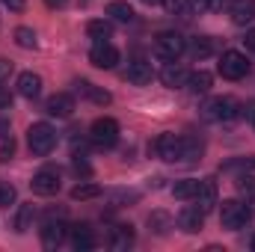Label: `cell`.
<instances>
[{
  "instance_id": "6da1fadb",
  "label": "cell",
  "mask_w": 255,
  "mask_h": 252,
  "mask_svg": "<svg viewBox=\"0 0 255 252\" xmlns=\"http://www.w3.org/2000/svg\"><path fill=\"white\" fill-rule=\"evenodd\" d=\"M151 151L166 160V163H190L202 154V142L193 136H175V133H160L151 142Z\"/></svg>"
},
{
  "instance_id": "7a4b0ae2",
  "label": "cell",
  "mask_w": 255,
  "mask_h": 252,
  "mask_svg": "<svg viewBox=\"0 0 255 252\" xmlns=\"http://www.w3.org/2000/svg\"><path fill=\"white\" fill-rule=\"evenodd\" d=\"M250 220H253V208H250L247 202H241V199H229V202L220 205V223H223V229L238 232V229H244Z\"/></svg>"
},
{
  "instance_id": "3957f363",
  "label": "cell",
  "mask_w": 255,
  "mask_h": 252,
  "mask_svg": "<svg viewBox=\"0 0 255 252\" xmlns=\"http://www.w3.org/2000/svg\"><path fill=\"white\" fill-rule=\"evenodd\" d=\"M54 145H57V130L48 125V122H36V125H30V130H27V148H30L36 157L51 154Z\"/></svg>"
},
{
  "instance_id": "277c9868",
  "label": "cell",
  "mask_w": 255,
  "mask_h": 252,
  "mask_svg": "<svg viewBox=\"0 0 255 252\" xmlns=\"http://www.w3.org/2000/svg\"><path fill=\"white\" fill-rule=\"evenodd\" d=\"M184 51H187V39L178 36V33H160V36L154 39V54H157L163 63H175Z\"/></svg>"
},
{
  "instance_id": "5b68a950",
  "label": "cell",
  "mask_w": 255,
  "mask_h": 252,
  "mask_svg": "<svg viewBox=\"0 0 255 252\" xmlns=\"http://www.w3.org/2000/svg\"><path fill=\"white\" fill-rule=\"evenodd\" d=\"M235 116H241V104L229 95H220V98H211L205 104V119L211 122H232Z\"/></svg>"
},
{
  "instance_id": "8992f818",
  "label": "cell",
  "mask_w": 255,
  "mask_h": 252,
  "mask_svg": "<svg viewBox=\"0 0 255 252\" xmlns=\"http://www.w3.org/2000/svg\"><path fill=\"white\" fill-rule=\"evenodd\" d=\"M89 136H92L95 145H101V148H113V145L119 142V122L110 119V116H101V119L92 122Z\"/></svg>"
},
{
  "instance_id": "52a82bcc",
  "label": "cell",
  "mask_w": 255,
  "mask_h": 252,
  "mask_svg": "<svg viewBox=\"0 0 255 252\" xmlns=\"http://www.w3.org/2000/svg\"><path fill=\"white\" fill-rule=\"evenodd\" d=\"M220 74L226 77V80H241V77H247L250 74V60L241 54V51H226L223 57H220Z\"/></svg>"
},
{
  "instance_id": "ba28073f",
  "label": "cell",
  "mask_w": 255,
  "mask_h": 252,
  "mask_svg": "<svg viewBox=\"0 0 255 252\" xmlns=\"http://www.w3.org/2000/svg\"><path fill=\"white\" fill-rule=\"evenodd\" d=\"M30 187H33V193H39V196H57L60 187H63V181H60V172L54 166H45V169H39L33 175Z\"/></svg>"
},
{
  "instance_id": "9c48e42d",
  "label": "cell",
  "mask_w": 255,
  "mask_h": 252,
  "mask_svg": "<svg viewBox=\"0 0 255 252\" xmlns=\"http://www.w3.org/2000/svg\"><path fill=\"white\" fill-rule=\"evenodd\" d=\"M89 63L95 65V68L110 71V68H116V63H119V51L110 42H95V48L89 51Z\"/></svg>"
},
{
  "instance_id": "30bf717a",
  "label": "cell",
  "mask_w": 255,
  "mask_h": 252,
  "mask_svg": "<svg viewBox=\"0 0 255 252\" xmlns=\"http://www.w3.org/2000/svg\"><path fill=\"white\" fill-rule=\"evenodd\" d=\"M151 77H154L151 63H145V60H133V63H128V68H125V80L128 83H133V86H145V83H151Z\"/></svg>"
},
{
  "instance_id": "8fae6325",
  "label": "cell",
  "mask_w": 255,
  "mask_h": 252,
  "mask_svg": "<svg viewBox=\"0 0 255 252\" xmlns=\"http://www.w3.org/2000/svg\"><path fill=\"white\" fill-rule=\"evenodd\" d=\"M45 110H48V116H57V119H68V116L74 113V98H71L68 92H57V95H51V98H48Z\"/></svg>"
},
{
  "instance_id": "7c38bea8",
  "label": "cell",
  "mask_w": 255,
  "mask_h": 252,
  "mask_svg": "<svg viewBox=\"0 0 255 252\" xmlns=\"http://www.w3.org/2000/svg\"><path fill=\"white\" fill-rule=\"evenodd\" d=\"M39 235H42V244H45L48 250H54V247H60V244L65 241L68 226H65V223H60V220H57V223H54V220H48V223L39 229Z\"/></svg>"
},
{
  "instance_id": "4fadbf2b",
  "label": "cell",
  "mask_w": 255,
  "mask_h": 252,
  "mask_svg": "<svg viewBox=\"0 0 255 252\" xmlns=\"http://www.w3.org/2000/svg\"><path fill=\"white\" fill-rule=\"evenodd\" d=\"M202 226H205V211H199V205H193V208H184V211L178 214V229H181V232H187V235H196Z\"/></svg>"
},
{
  "instance_id": "5bb4252c",
  "label": "cell",
  "mask_w": 255,
  "mask_h": 252,
  "mask_svg": "<svg viewBox=\"0 0 255 252\" xmlns=\"http://www.w3.org/2000/svg\"><path fill=\"white\" fill-rule=\"evenodd\" d=\"M18 95L21 98H39L42 95V77L36 74V71H24V74H18Z\"/></svg>"
},
{
  "instance_id": "9a60e30c",
  "label": "cell",
  "mask_w": 255,
  "mask_h": 252,
  "mask_svg": "<svg viewBox=\"0 0 255 252\" xmlns=\"http://www.w3.org/2000/svg\"><path fill=\"white\" fill-rule=\"evenodd\" d=\"M187 68L178 63H166L163 65V71H160V80H163V86H169V89H178V86H187Z\"/></svg>"
},
{
  "instance_id": "2e32d148",
  "label": "cell",
  "mask_w": 255,
  "mask_h": 252,
  "mask_svg": "<svg viewBox=\"0 0 255 252\" xmlns=\"http://www.w3.org/2000/svg\"><path fill=\"white\" fill-rule=\"evenodd\" d=\"M74 89H77V95H83V98H89V101H95V104H101V107L113 101V95H110L107 89H101V86H95V83H89V80H77Z\"/></svg>"
},
{
  "instance_id": "e0dca14e",
  "label": "cell",
  "mask_w": 255,
  "mask_h": 252,
  "mask_svg": "<svg viewBox=\"0 0 255 252\" xmlns=\"http://www.w3.org/2000/svg\"><path fill=\"white\" fill-rule=\"evenodd\" d=\"M229 15H232V21L235 24H250L255 21V0H232L229 3Z\"/></svg>"
},
{
  "instance_id": "ac0fdd59",
  "label": "cell",
  "mask_w": 255,
  "mask_h": 252,
  "mask_svg": "<svg viewBox=\"0 0 255 252\" xmlns=\"http://www.w3.org/2000/svg\"><path fill=\"white\" fill-rule=\"evenodd\" d=\"M211 83H214V77H211L205 68H199V71H190V74H187V89H190L193 95H205V92L211 89Z\"/></svg>"
},
{
  "instance_id": "d6986e66",
  "label": "cell",
  "mask_w": 255,
  "mask_h": 252,
  "mask_svg": "<svg viewBox=\"0 0 255 252\" xmlns=\"http://www.w3.org/2000/svg\"><path fill=\"white\" fill-rule=\"evenodd\" d=\"M196 205H199V211H205V214L217 205V187H214V181H202V184H199Z\"/></svg>"
},
{
  "instance_id": "ffe728a7",
  "label": "cell",
  "mask_w": 255,
  "mask_h": 252,
  "mask_svg": "<svg viewBox=\"0 0 255 252\" xmlns=\"http://www.w3.org/2000/svg\"><path fill=\"white\" fill-rule=\"evenodd\" d=\"M71 244H74V250L86 252L95 247V235H92V229L89 226H74L71 229Z\"/></svg>"
},
{
  "instance_id": "44dd1931",
  "label": "cell",
  "mask_w": 255,
  "mask_h": 252,
  "mask_svg": "<svg viewBox=\"0 0 255 252\" xmlns=\"http://www.w3.org/2000/svg\"><path fill=\"white\" fill-rule=\"evenodd\" d=\"M110 247H113V250H128V247H133V229H130V226H113V229H110Z\"/></svg>"
},
{
  "instance_id": "7402d4cb",
  "label": "cell",
  "mask_w": 255,
  "mask_h": 252,
  "mask_svg": "<svg viewBox=\"0 0 255 252\" xmlns=\"http://www.w3.org/2000/svg\"><path fill=\"white\" fill-rule=\"evenodd\" d=\"M107 15H110L113 21H122V24H130V21H133V6H130L128 0H113V3L107 6Z\"/></svg>"
},
{
  "instance_id": "603a6c76",
  "label": "cell",
  "mask_w": 255,
  "mask_h": 252,
  "mask_svg": "<svg viewBox=\"0 0 255 252\" xmlns=\"http://www.w3.org/2000/svg\"><path fill=\"white\" fill-rule=\"evenodd\" d=\"M86 33H89V39H95V42H110L113 27H110V21L95 18V21H89V24H86Z\"/></svg>"
},
{
  "instance_id": "cb8c5ba5",
  "label": "cell",
  "mask_w": 255,
  "mask_h": 252,
  "mask_svg": "<svg viewBox=\"0 0 255 252\" xmlns=\"http://www.w3.org/2000/svg\"><path fill=\"white\" fill-rule=\"evenodd\" d=\"M199 184H202V181H196V178H181V181L172 184V196H175V199H196Z\"/></svg>"
},
{
  "instance_id": "d4e9b609",
  "label": "cell",
  "mask_w": 255,
  "mask_h": 252,
  "mask_svg": "<svg viewBox=\"0 0 255 252\" xmlns=\"http://www.w3.org/2000/svg\"><path fill=\"white\" fill-rule=\"evenodd\" d=\"M187 51H190L196 60H208V57L214 54V39H208V36L193 39V42H187Z\"/></svg>"
},
{
  "instance_id": "484cf974",
  "label": "cell",
  "mask_w": 255,
  "mask_h": 252,
  "mask_svg": "<svg viewBox=\"0 0 255 252\" xmlns=\"http://www.w3.org/2000/svg\"><path fill=\"white\" fill-rule=\"evenodd\" d=\"M33 217H36V211H33V205H21L18 208V217H15V232H30L33 229Z\"/></svg>"
},
{
  "instance_id": "4316f807",
  "label": "cell",
  "mask_w": 255,
  "mask_h": 252,
  "mask_svg": "<svg viewBox=\"0 0 255 252\" xmlns=\"http://www.w3.org/2000/svg\"><path fill=\"white\" fill-rule=\"evenodd\" d=\"M98 196H101V187H98V184H89V181L71 187V199H74V202H86V199H98Z\"/></svg>"
},
{
  "instance_id": "83f0119b",
  "label": "cell",
  "mask_w": 255,
  "mask_h": 252,
  "mask_svg": "<svg viewBox=\"0 0 255 252\" xmlns=\"http://www.w3.org/2000/svg\"><path fill=\"white\" fill-rule=\"evenodd\" d=\"M15 45L24 48V51H33V48L39 45V39H36V33H33L30 27H18V30H15Z\"/></svg>"
},
{
  "instance_id": "f1b7e54d",
  "label": "cell",
  "mask_w": 255,
  "mask_h": 252,
  "mask_svg": "<svg viewBox=\"0 0 255 252\" xmlns=\"http://www.w3.org/2000/svg\"><path fill=\"white\" fill-rule=\"evenodd\" d=\"M163 3H166V9L172 15H181V18L193 15V0H163Z\"/></svg>"
},
{
  "instance_id": "f546056e",
  "label": "cell",
  "mask_w": 255,
  "mask_h": 252,
  "mask_svg": "<svg viewBox=\"0 0 255 252\" xmlns=\"http://www.w3.org/2000/svg\"><path fill=\"white\" fill-rule=\"evenodd\" d=\"M15 199H18V190L12 187L9 181H0V208H9V205H15Z\"/></svg>"
},
{
  "instance_id": "4dcf8cb0",
  "label": "cell",
  "mask_w": 255,
  "mask_h": 252,
  "mask_svg": "<svg viewBox=\"0 0 255 252\" xmlns=\"http://www.w3.org/2000/svg\"><path fill=\"white\" fill-rule=\"evenodd\" d=\"M238 190H241V196L255 199V178H250V175H241V178H238Z\"/></svg>"
},
{
  "instance_id": "1f68e13d",
  "label": "cell",
  "mask_w": 255,
  "mask_h": 252,
  "mask_svg": "<svg viewBox=\"0 0 255 252\" xmlns=\"http://www.w3.org/2000/svg\"><path fill=\"white\" fill-rule=\"evenodd\" d=\"M229 0H193V12H205V9H223Z\"/></svg>"
},
{
  "instance_id": "d6a6232c",
  "label": "cell",
  "mask_w": 255,
  "mask_h": 252,
  "mask_svg": "<svg viewBox=\"0 0 255 252\" xmlns=\"http://www.w3.org/2000/svg\"><path fill=\"white\" fill-rule=\"evenodd\" d=\"M148 226H154V232L163 235L166 226H169V217H166V214H151V217H148Z\"/></svg>"
},
{
  "instance_id": "836d02e7",
  "label": "cell",
  "mask_w": 255,
  "mask_h": 252,
  "mask_svg": "<svg viewBox=\"0 0 255 252\" xmlns=\"http://www.w3.org/2000/svg\"><path fill=\"white\" fill-rule=\"evenodd\" d=\"M12 154H15V139H12V136H6V139H3V145H0V163L12 160Z\"/></svg>"
},
{
  "instance_id": "e575fe53",
  "label": "cell",
  "mask_w": 255,
  "mask_h": 252,
  "mask_svg": "<svg viewBox=\"0 0 255 252\" xmlns=\"http://www.w3.org/2000/svg\"><path fill=\"white\" fill-rule=\"evenodd\" d=\"M74 172H77V175H92V166L77 154V157H74Z\"/></svg>"
},
{
  "instance_id": "d590c367",
  "label": "cell",
  "mask_w": 255,
  "mask_h": 252,
  "mask_svg": "<svg viewBox=\"0 0 255 252\" xmlns=\"http://www.w3.org/2000/svg\"><path fill=\"white\" fill-rule=\"evenodd\" d=\"M0 6H6L9 12H24V6H27V0H0Z\"/></svg>"
},
{
  "instance_id": "8d00e7d4",
  "label": "cell",
  "mask_w": 255,
  "mask_h": 252,
  "mask_svg": "<svg viewBox=\"0 0 255 252\" xmlns=\"http://www.w3.org/2000/svg\"><path fill=\"white\" fill-rule=\"evenodd\" d=\"M241 116H244V119H250V122H255V101L241 104Z\"/></svg>"
},
{
  "instance_id": "74e56055",
  "label": "cell",
  "mask_w": 255,
  "mask_h": 252,
  "mask_svg": "<svg viewBox=\"0 0 255 252\" xmlns=\"http://www.w3.org/2000/svg\"><path fill=\"white\" fill-rule=\"evenodd\" d=\"M136 193H113V205H125V202H133Z\"/></svg>"
},
{
  "instance_id": "f35d334b",
  "label": "cell",
  "mask_w": 255,
  "mask_h": 252,
  "mask_svg": "<svg viewBox=\"0 0 255 252\" xmlns=\"http://www.w3.org/2000/svg\"><path fill=\"white\" fill-rule=\"evenodd\" d=\"M9 74H12V63H9V60H3V57H0V83H3V80H6V77H9Z\"/></svg>"
},
{
  "instance_id": "ab89813d",
  "label": "cell",
  "mask_w": 255,
  "mask_h": 252,
  "mask_svg": "<svg viewBox=\"0 0 255 252\" xmlns=\"http://www.w3.org/2000/svg\"><path fill=\"white\" fill-rule=\"evenodd\" d=\"M0 107H3V110H9V107H12V95H9L6 89H0Z\"/></svg>"
},
{
  "instance_id": "60d3db41",
  "label": "cell",
  "mask_w": 255,
  "mask_h": 252,
  "mask_svg": "<svg viewBox=\"0 0 255 252\" xmlns=\"http://www.w3.org/2000/svg\"><path fill=\"white\" fill-rule=\"evenodd\" d=\"M244 42H247V51H253V54H255V30H247Z\"/></svg>"
},
{
  "instance_id": "b9f144b4",
  "label": "cell",
  "mask_w": 255,
  "mask_h": 252,
  "mask_svg": "<svg viewBox=\"0 0 255 252\" xmlns=\"http://www.w3.org/2000/svg\"><path fill=\"white\" fill-rule=\"evenodd\" d=\"M45 3H48L51 9H63V6H65V3H68V0H45Z\"/></svg>"
},
{
  "instance_id": "7bdbcfd3",
  "label": "cell",
  "mask_w": 255,
  "mask_h": 252,
  "mask_svg": "<svg viewBox=\"0 0 255 252\" xmlns=\"http://www.w3.org/2000/svg\"><path fill=\"white\" fill-rule=\"evenodd\" d=\"M142 3H148V6H160L163 0H142Z\"/></svg>"
},
{
  "instance_id": "ee69618b",
  "label": "cell",
  "mask_w": 255,
  "mask_h": 252,
  "mask_svg": "<svg viewBox=\"0 0 255 252\" xmlns=\"http://www.w3.org/2000/svg\"><path fill=\"white\" fill-rule=\"evenodd\" d=\"M253 250H255V238H253Z\"/></svg>"
},
{
  "instance_id": "f6af8a7d",
  "label": "cell",
  "mask_w": 255,
  "mask_h": 252,
  "mask_svg": "<svg viewBox=\"0 0 255 252\" xmlns=\"http://www.w3.org/2000/svg\"><path fill=\"white\" fill-rule=\"evenodd\" d=\"M253 169H255V157H253Z\"/></svg>"
}]
</instances>
